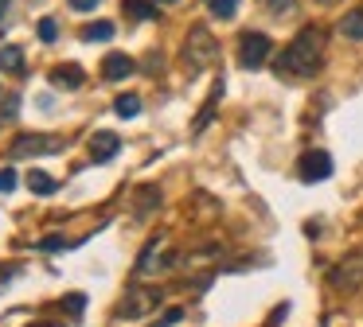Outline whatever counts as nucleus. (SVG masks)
<instances>
[{"label": "nucleus", "mask_w": 363, "mask_h": 327, "mask_svg": "<svg viewBox=\"0 0 363 327\" xmlns=\"http://www.w3.org/2000/svg\"><path fill=\"white\" fill-rule=\"evenodd\" d=\"M82 39L86 43H106V39H113V23H90V28H82Z\"/></svg>", "instance_id": "a211bd4d"}, {"label": "nucleus", "mask_w": 363, "mask_h": 327, "mask_svg": "<svg viewBox=\"0 0 363 327\" xmlns=\"http://www.w3.org/2000/svg\"><path fill=\"white\" fill-rule=\"evenodd\" d=\"M32 327H63V323H32Z\"/></svg>", "instance_id": "c85d7f7f"}, {"label": "nucleus", "mask_w": 363, "mask_h": 327, "mask_svg": "<svg viewBox=\"0 0 363 327\" xmlns=\"http://www.w3.org/2000/svg\"><path fill=\"white\" fill-rule=\"evenodd\" d=\"M16 117H20V93H9V98L0 101V121L12 125Z\"/></svg>", "instance_id": "6ab92c4d"}, {"label": "nucleus", "mask_w": 363, "mask_h": 327, "mask_svg": "<svg viewBox=\"0 0 363 327\" xmlns=\"http://www.w3.org/2000/svg\"><path fill=\"white\" fill-rule=\"evenodd\" d=\"M297 176L305 179V183H320V179H328L332 176V156L320 152V148L305 152V156H301V164H297Z\"/></svg>", "instance_id": "39448f33"}, {"label": "nucleus", "mask_w": 363, "mask_h": 327, "mask_svg": "<svg viewBox=\"0 0 363 327\" xmlns=\"http://www.w3.org/2000/svg\"><path fill=\"white\" fill-rule=\"evenodd\" d=\"M20 183V171L16 168H0V195H12Z\"/></svg>", "instance_id": "412c9836"}, {"label": "nucleus", "mask_w": 363, "mask_h": 327, "mask_svg": "<svg viewBox=\"0 0 363 327\" xmlns=\"http://www.w3.org/2000/svg\"><path fill=\"white\" fill-rule=\"evenodd\" d=\"M0 70H9V74H20L24 70V51L20 47H0Z\"/></svg>", "instance_id": "2eb2a0df"}, {"label": "nucleus", "mask_w": 363, "mask_h": 327, "mask_svg": "<svg viewBox=\"0 0 363 327\" xmlns=\"http://www.w3.org/2000/svg\"><path fill=\"white\" fill-rule=\"evenodd\" d=\"M28 187H32V195H55L59 179L51 176V171H43V168H32L28 171Z\"/></svg>", "instance_id": "f8f14e48"}, {"label": "nucleus", "mask_w": 363, "mask_h": 327, "mask_svg": "<svg viewBox=\"0 0 363 327\" xmlns=\"http://www.w3.org/2000/svg\"><path fill=\"white\" fill-rule=\"evenodd\" d=\"M63 308L71 311V316H82V311H86V296H82V292H71V296H63Z\"/></svg>", "instance_id": "4be33fe9"}, {"label": "nucleus", "mask_w": 363, "mask_h": 327, "mask_svg": "<svg viewBox=\"0 0 363 327\" xmlns=\"http://www.w3.org/2000/svg\"><path fill=\"white\" fill-rule=\"evenodd\" d=\"M67 246H71V241H63L59 234H48V238L40 241V249H43V253H59V249H67Z\"/></svg>", "instance_id": "b1692460"}, {"label": "nucleus", "mask_w": 363, "mask_h": 327, "mask_svg": "<svg viewBox=\"0 0 363 327\" xmlns=\"http://www.w3.org/2000/svg\"><path fill=\"white\" fill-rule=\"evenodd\" d=\"M160 4H176V0H160Z\"/></svg>", "instance_id": "7c9ffc66"}, {"label": "nucleus", "mask_w": 363, "mask_h": 327, "mask_svg": "<svg viewBox=\"0 0 363 327\" xmlns=\"http://www.w3.org/2000/svg\"><path fill=\"white\" fill-rule=\"evenodd\" d=\"M12 156H40V152H59V140L55 137H43V132H24V137H16L12 140V148H9Z\"/></svg>", "instance_id": "423d86ee"}, {"label": "nucleus", "mask_w": 363, "mask_h": 327, "mask_svg": "<svg viewBox=\"0 0 363 327\" xmlns=\"http://www.w3.org/2000/svg\"><path fill=\"white\" fill-rule=\"evenodd\" d=\"M262 4H266V12L285 16V12H293V4H297V0H262Z\"/></svg>", "instance_id": "393cba45"}, {"label": "nucleus", "mask_w": 363, "mask_h": 327, "mask_svg": "<svg viewBox=\"0 0 363 327\" xmlns=\"http://www.w3.org/2000/svg\"><path fill=\"white\" fill-rule=\"evenodd\" d=\"M340 31H344L347 39H363V8H355V12H347L344 20H340Z\"/></svg>", "instance_id": "f3484780"}, {"label": "nucleus", "mask_w": 363, "mask_h": 327, "mask_svg": "<svg viewBox=\"0 0 363 327\" xmlns=\"http://www.w3.org/2000/svg\"><path fill=\"white\" fill-rule=\"evenodd\" d=\"M102 74L110 78V82H125V78L133 74V59H129V54H121V51L106 54V62H102Z\"/></svg>", "instance_id": "6e6552de"}, {"label": "nucleus", "mask_w": 363, "mask_h": 327, "mask_svg": "<svg viewBox=\"0 0 363 327\" xmlns=\"http://www.w3.org/2000/svg\"><path fill=\"white\" fill-rule=\"evenodd\" d=\"M157 207H160V191H157V187H141V191L133 195V214L137 218H149Z\"/></svg>", "instance_id": "9b49d317"}, {"label": "nucleus", "mask_w": 363, "mask_h": 327, "mask_svg": "<svg viewBox=\"0 0 363 327\" xmlns=\"http://www.w3.org/2000/svg\"><path fill=\"white\" fill-rule=\"evenodd\" d=\"M113 113H118L121 121H129V117H137V113H141V98H137V93H121V98L113 101Z\"/></svg>", "instance_id": "dca6fc26"}, {"label": "nucleus", "mask_w": 363, "mask_h": 327, "mask_svg": "<svg viewBox=\"0 0 363 327\" xmlns=\"http://www.w3.org/2000/svg\"><path fill=\"white\" fill-rule=\"evenodd\" d=\"M118 148H121L118 132H94V137H90V160L106 164V160H113V156H118Z\"/></svg>", "instance_id": "0eeeda50"}, {"label": "nucleus", "mask_w": 363, "mask_h": 327, "mask_svg": "<svg viewBox=\"0 0 363 327\" xmlns=\"http://www.w3.org/2000/svg\"><path fill=\"white\" fill-rule=\"evenodd\" d=\"M180 316H184V311L172 308V311H164V319H160V323H152V327H172V323H180Z\"/></svg>", "instance_id": "a878e982"}, {"label": "nucleus", "mask_w": 363, "mask_h": 327, "mask_svg": "<svg viewBox=\"0 0 363 327\" xmlns=\"http://www.w3.org/2000/svg\"><path fill=\"white\" fill-rule=\"evenodd\" d=\"M215 51H219V47H215V39H211V31L207 28H191V35H188V47H184V59L191 62V67H207V62L215 59Z\"/></svg>", "instance_id": "7ed1b4c3"}, {"label": "nucleus", "mask_w": 363, "mask_h": 327, "mask_svg": "<svg viewBox=\"0 0 363 327\" xmlns=\"http://www.w3.org/2000/svg\"><path fill=\"white\" fill-rule=\"evenodd\" d=\"M4 12H9V0H0V16H4Z\"/></svg>", "instance_id": "cd10ccee"}, {"label": "nucleus", "mask_w": 363, "mask_h": 327, "mask_svg": "<svg viewBox=\"0 0 363 327\" xmlns=\"http://www.w3.org/2000/svg\"><path fill=\"white\" fill-rule=\"evenodd\" d=\"M160 246H164V238H157V241H149L145 246V253L137 257V277H149V272H157V265H160Z\"/></svg>", "instance_id": "9d476101"}, {"label": "nucleus", "mask_w": 363, "mask_h": 327, "mask_svg": "<svg viewBox=\"0 0 363 327\" xmlns=\"http://www.w3.org/2000/svg\"><path fill=\"white\" fill-rule=\"evenodd\" d=\"M207 8H211L215 20H230L238 12V0H207Z\"/></svg>", "instance_id": "aec40b11"}, {"label": "nucleus", "mask_w": 363, "mask_h": 327, "mask_svg": "<svg viewBox=\"0 0 363 327\" xmlns=\"http://www.w3.org/2000/svg\"><path fill=\"white\" fill-rule=\"evenodd\" d=\"M320 51H324V35L320 28H301L297 39L285 47V54L277 59V74H297V78H313L320 70Z\"/></svg>", "instance_id": "f257e3e1"}, {"label": "nucleus", "mask_w": 363, "mask_h": 327, "mask_svg": "<svg viewBox=\"0 0 363 327\" xmlns=\"http://www.w3.org/2000/svg\"><path fill=\"white\" fill-rule=\"evenodd\" d=\"M328 280H332L336 288H355V285L363 280V265H359V261H347V265H340V269H332Z\"/></svg>", "instance_id": "1a4fd4ad"}, {"label": "nucleus", "mask_w": 363, "mask_h": 327, "mask_svg": "<svg viewBox=\"0 0 363 327\" xmlns=\"http://www.w3.org/2000/svg\"><path fill=\"white\" fill-rule=\"evenodd\" d=\"M269 51H274L269 35H262V31H246L242 43H238V62H242L246 70H258V67H266Z\"/></svg>", "instance_id": "f03ea898"}, {"label": "nucleus", "mask_w": 363, "mask_h": 327, "mask_svg": "<svg viewBox=\"0 0 363 327\" xmlns=\"http://www.w3.org/2000/svg\"><path fill=\"white\" fill-rule=\"evenodd\" d=\"M51 82H55L59 90H79V86H82V70L79 67H55V70H51Z\"/></svg>", "instance_id": "4468645a"}, {"label": "nucleus", "mask_w": 363, "mask_h": 327, "mask_svg": "<svg viewBox=\"0 0 363 327\" xmlns=\"http://www.w3.org/2000/svg\"><path fill=\"white\" fill-rule=\"evenodd\" d=\"M316 4H324V8H328V4H336V0H316Z\"/></svg>", "instance_id": "c756f323"}, {"label": "nucleus", "mask_w": 363, "mask_h": 327, "mask_svg": "<svg viewBox=\"0 0 363 327\" xmlns=\"http://www.w3.org/2000/svg\"><path fill=\"white\" fill-rule=\"evenodd\" d=\"M35 31H40L43 43H55V39H59V23L55 20H40V28H35Z\"/></svg>", "instance_id": "5701e85b"}, {"label": "nucleus", "mask_w": 363, "mask_h": 327, "mask_svg": "<svg viewBox=\"0 0 363 327\" xmlns=\"http://www.w3.org/2000/svg\"><path fill=\"white\" fill-rule=\"evenodd\" d=\"M157 304H160L157 288H129V296H125V304L118 308V316L121 319H137V316H145V311H152Z\"/></svg>", "instance_id": "20e7f679"}, {"label": "nucleus", "mask_w": 363, "mask_h": 327, "mask_svg": "<svg viewBox=\"0 0 363 327\" xmlns=\"http://www.w3.org/2000/svg\"><path fill=\"white\" fill-rule=\"evenodd\" d=\"M71 8H74V12H94L98 0H71Z\"/></svg>", "instance_id": "bb28decb"}, {"label": "nucleus", "mask_w": 363, "mask_h": 327, "mask_svg": "<svg viewBox=\"0 0 363 327\" xmlns=\"http://www.w3.org/2000/svg\"><path fill=\"white\" fill-rule=\"evenodd\" d=\"M121 12L129 20H157V0H121Z\"/></svg>", "instance_id": "ddd939ff"}]
</instances>
